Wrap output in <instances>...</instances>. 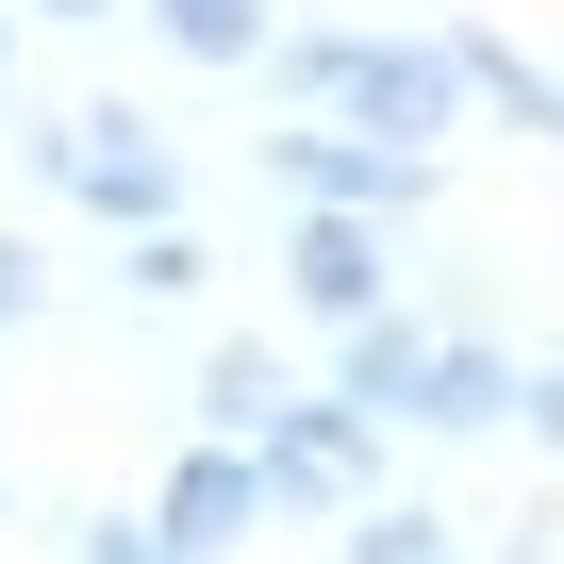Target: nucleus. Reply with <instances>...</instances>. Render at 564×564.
<instances>
[{"label": "nucleus", "mask_w": 564, "mask_h": 564, "mask_svg": "<svg viewBox=\"0 0 564 564\" xmlns=\"http://www.w3.org/2000/svg\"><path fill=\"white\" fill-rule=\"evenodd\" d=\"M67 547H84V564H183V547H166V531H150V514H84V531H67Z\"/></svg>", "instance_id": "nucleus-15"}, {"label": "nucleus", "mask_w": 564, "mask_h": 564, "mask_svg": "<svg viewBox=\"0 0 564 564\" xmlns=\"http://www.w3.org/2000/svg\"><path fill=\"white\" fill-rule=\"evenodd\" d=\"M0 514H18V465H0Z\"/></svg>", "instance_id": "nucleus-19"}, {"label": "nucleus", "mask_w": 564, "mask_h": 564, "mask_svg": "<svg viewBox=\"0 0 564 564\" xmlns=\"http://www.w3.org/2000/svg\"><path fill=\"white\" fill-rule=\"evenodd\" d=\"M265 183L300 199V216H366V232H415V216L448 199L432 150H382V133H333V117H282V133H265Z\"/></svg>", "instance_id": "nucleus-3"}, {"label": "nucleus", "mask_w": 564, "mask_h": 564, "mask_svg": "<svg viewBox=\"0 0 564 564\" xmlns=\"http://www.w3.org/2000/svg\"><path fill=\"white\" fill-rule=\"evenodd\" d=\"M282 282H300L316 333H366L382 300H415V282H399V232H366V216H300V232H282Z\"/></svg>", "instance_id": "nucleus-6"}, {"label": "nucleus", "mask_w": 564, "mask_h": 564, "mask_svg": "<svg viewBox=\"0 0 564 564\" xmlns=\"http://www.w3.org/2000/svg\"><path fill=\"white\" fill-rule=\"evenodd\" d=\"M432 34H448V67H465V100H481V117H514L531 150H564V84H547L498 18H432Z\"/></svg>", "instance_id": "nucleus-10"}, {"label": "nucleus", "mask_w": 564, "mask_h": 564, "mask_svg": "<svg viewBox=\"0 0 564 564\" xmlns=\"http://www.w3.org/2000/svg\"><path fill=\"white\" fill-rule=\"evenodd\" d=\"M199 282H216V265H199V232H133V249H117V300H133V316H183Z\"/></svg>", "instance_id": "nucleus-13"}, {"label": "nucleus", "mask_w": 564, "mask_h": 564, "mask_svg": "<svg viewBox=\"0 0 564 564\" xmlns=\"http://www.w3.org/2000/svg\"><path fill=\"white\" fill-rule=\"evenodd\" d=\"M18 166H34L51 199H84L117 249H133V232H199V166H183V133H166V117H133V100L18 117Z\"/></svg>", "instance_id": "nucleus-2"}, {"label": "nucleus", "mask_w": 564, "mask_h": 564, "mask_svg": "<svg viewBox=\"0 0 564 564\" xmlns=\"http://www.w3.org/2000/svg\"><path fill=\"white\" fill-rule=\"evenodd\" d=\"M432 349H448V316H432V300H382L366 333H333V399H349V415H382V432H415Z\"/></svg>", "instance_id": "nucleus-7"}, {"label": "nucleus", "mask_w": 564, "mask_h": 564, "mask_svg": "<svg viewBox=\"0 0 564 564\" xmlns=\"http://www.w3.org/2000/svg\"><path fill=\"white\" fill-rule=\"evenodd\" d=\"M415 432H432V448H481V432H514V349H498L481 316H448V349H432V399H415Z\"/></svg>", "instance_id": "nucleus-8"}, {"label": "nucleus", "mask_w": 564, "mask_h": 564, "mask_svg": "<svg viewBox=\"0 0 564 564\" xmlns=\"http://www.w3.org/2000/svg\"><path fill=\"white\" fill-rule=\"evenodd\" d=\"M0 117H18V0H0Z\"/></svg>", "instance_id": "nucleus-17"}, {"label": "nucleus", "mask_w": 564, "mask_h": 564, "mask_svg": "<svg viewBox=\"0 0 564 564\" xmlns=\"http://www.w3.org/2000/svg\"><path fill=\"white\" fill-rule=\"evenodd\" d=\"M18 18H133V0H18Z\"/></svg>", "instance_id": "nucleus-18"}, {"label": "nucleus", "mask_w": 564, "mask_h": 564, "mask_svg": "<svg viewBox=\"0 0 564 564\" xmlns=\"http://www.w3.org/2000/svg\"><path fill=\"white\" fill-rule=\"evenodd\" d=\"M382 448H399L382 415H349L333 382H300V399L265 415V448H249V465H265V498H282V514H333V531H349L366 498H399V481H382Z\"/></svg>", "instance_id": "nucleus-4"}, {"label": "nucleus", "mask_w": 564, "mask_h": 564, "mask_svg": "<svg viewBox=\"0 0 564 564\" xmlns=\"http://www.w3.org/2000/svg\"><path fill=\"white\" fill-rule=\"evenodd\" d=\"M333 564H465V531H448V514H432V498H366V514H349V547H333Z\"/></svg>", "instance_id": "nucleus-12"}, {"label": "nucleus", "mask_w": 564, "mask_h": 564, "mask_svg": "<svg viewBox=\"0 0 564 564\" xmlns=\"http://www.w3.org/2000/svg\"><path fill=\"white\" fill-rule=\"evenodd\" d=\"M51 316V265H34V232H0V333H34Z\"/></svg>", "instance_id": "nucleus-16"}, {"label": "nucleus", "mask_w": 564, "mask_h": 564, "mask_svg": "<svg viewBox=\"0 0 564 564\" xmlns=\"http://www.w3.org/2000/svg\"><path fill=\"white\" fill-rule=\"evenodd\" d=\"M282 399H300V366H282V349H249V333L199 349V448H265Z\"/></svg>", "instance_id": "nucleus-11"}, {"label": "nucleus", "mask_w": 564, "mask_h": 564, "mask_svg": "<svg viewBox=\"0 0 564 564\" xmlns=\"http://www.w3.org/2000/svg\"><path fill=\"white\" fill-rule=\"evenodd\" d=\"M133 18L166 67H216V84H265V51H282V0H133Z\"/></svg>", "instance_id": "nucleus-9"}, {"label": "nucleus", "mask_w": 564, "mask_h": 564, "mask_svg": "<svg viewBox=\"0 0 564 564\" xmlns=\"http://www.w3.org/2000/svg\"><path fill=\"white\" fill-rule=\"evenodd\" d=\"M514 432L564 448V349H514Z\"/></svg>", "instance_id": "nucleus-14"}, {"label": "nucleus", "mask_w": 564, "mask_h": 564, "mask_svg": "<svg viewBox=\"0 0 564 564\" xmlns=\"http://www.w3.org/2000/svg\"><path fill=\"white\" fill-rule=\"evenodd\" d=\"M150 531H166L183 564H249V547L282 531V498H265V465H249V448H199V432H183V465H166Z\"/></svg>", "instance_id": "nucleus-5"}, {"label": "nucleus", "mask_w": 564, "mask_h": 564, "mask_svg": "<svg viewBox=\"0 0 564 564\" xmlns=\"http://www.w3.org/2000/svg\"><path fill=\"white\" fill-rule=\"evenodd\" d=\"M265 100H282V117H333V133H382V150H432V166H448V133H465L448 34H399V18H282Z\"/></svg>", "instance_id": "nucleus-1"}]
</instances>
